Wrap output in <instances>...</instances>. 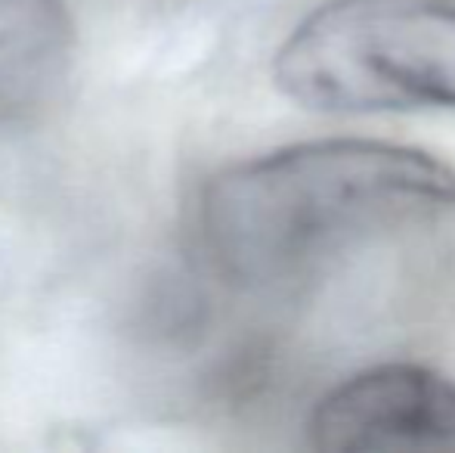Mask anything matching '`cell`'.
<instances>
[{"label": "cell", "instance_id": "obj_1", "mask_svg": "<svg viewBox=\"0 0 455 453\" xmlns=\"http://www.w3.org/2000/svg\"><path fill=\"white\" fill-rule=\"evenodd\" d=\"M455 218V165L419 146L323 137L245 158L202 190L214 267L248 292H291L381 242Z\"/></svg>", "mask_w": 455, "mask_h": 453}, {"label": "cell", "instance_id": "obj_4", "mask_svg": "<svg viewBox=\"0 0 455 453\" xmlns=\"http://www.w3.org/2000/svg\"><path fill=\"white\" fill-rule=\"evenodd\" d=\"M75 25L62 0H0V100H28L68 66Z\"/></svg>", "mask_w": 455, "mask_h": 453}, {"label": "cell", "instance_id": "obj_2", "mask_svg": "<svg viewBox=\"0 0 455 453\" xmlns=\"http://www.w3.org/2000/svg\"><path fill=\"white\" fill-rule=\"evenodd\" d=\"M273 81L316 112L455 109V0H329L275 50Z\"/></svg>", "mask_w": 455, "mask_h": 453}, {"label": "cell", "instance_id": "obj_3", "mask_svg": "<svg viewBox=\"0 0 455 453\" xmlns=\"http://www.w3.org/2000/svg\"><path fill=\"white\" fill-rule=\"evenodd\" d=\"M304 432L323 453H455V379L421 363H378L331 385Z\"/></svg>", "mask_w": 455, "mask_h": 453}]
</instances>
